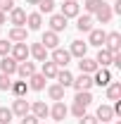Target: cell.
<instances>
[{
  "instance_id": "5b68a950",
  "label": "cell",
  "mask_w": 121,
  "mask_h": 124,
  "mask_svg": "<svg viewBox=\"0 0 121 124\" xmlns=\"http://www.w3.org/2000/svg\"><path fill=\"white\" fill-rule=\"evenodd\" d=\"M112 17H114V12H112V5L102 2V5L97 7V12H95V22H97V24H109V22H112Z\"/></svg>"
},
{
  "instance_id": "5bb4252c",
  "label": "cell",
  "mask_w": 121,
  "mask_h": 124,
  "mask_svg": "<svg viewBox=\"0 0 121 124\" xmlns=\"http://www.w3.org/2000/svg\"><path fill=\"white\" fill-rule=\"evenodd\" d=\"M17 64H19V62H17L14 57L5 55V57L0 60V74H7V77H12V74H17Z\"/></svg>"
},
{
  "instance_id": "8992f818",
  "label": "cell",
  "mask_w": 121,
  "mask_h": 124,
  "mask_svg": "<svg viewBox=\"0 0 121 124\" xmlns=\"http://www.w3.org/2000/svg\"><path fill=\"white\" fill-rule=\"evenodd\" d=\"M93 84H97V86H109L112 84V74H109V69L107 67H97V72H93Z\"/></svg>"
},
{
  "instance_id": "603a6c76",
  "label": "cell",
  "mask_w": 121,
  "mask_h": 124,
  "mask_svg": "<svg viewBox=\"0 0 121 124\" xmlns=\"http://www.w3.org/2000/svg\"><path fill=\"white\" fill-rule=\"evenodd\" d=\"M17 74H19V79L26 81L31 74H36V64L29 62V60H26V62H19V64H17Z\"/></svg>"
},
{
  "instance_id": "7402d4cb",
  "label": "cell",
  "mask_w": 121,
  "mask_h": 124,
  "mask_svg": "<svg viewBox=\"0 0 121 124\" xmlns=\"http://www.w3.org/2000/svg\"><path fill=\"white\" fill-rule=\"evenodd\" d=\"M93 15H78L76 17V29L81 31V33H88V31L93 29Z\"/></svg>"
},
{
  "instance_id": "9a60e30c",
  "label": "cell",
  "mask_w": 121,
  "mask_h": 124,
  "mask_svg": "<svg viewBox=\"0 0 121 124\" xmlns=\"http://www.w3.org/2000/svg\"><path fill=\"white\" fill-rule=\"evenodd\" d=\"M78 69H81V74H93V72H97V62H95V57H88V55L78 57Z\"/></svg>"
},
{
  "instance_id": "d6a6232c",
  "label": "cell",
  "mask_w": 121,
  "mask_h": 124,
  "mask_svg": "<svg viewBox=\"0 0 121 124\" xmlns=\"http://www.w3.org/2000/svg\"><path fill=\"white\" fill-rule=\"evenodd\" d=\"M102 2H105V0H83V7H86V12H88V15H95V12H97V7H100Z\"/></svg>"
},
{
  "instance_id": "836d02e7",
  "label": "cell",
  "mask_w": 121,
  "mask_h": 124,
  "mask_svg": "<svg viewBox=\"0 0 121 124\" xmlns=\"http://www.w3.org/2000/svg\"><path fill=\"white\" fill-rule=\"evenodd\" d=\"M12 117H14V115H12V110H10V108H0V124H10V122H12Z\"/></svg>"
},
{
  "instance_id": "d6986e66",
  "label": "cell",
  "mask_w": 121,
  "mask_h": 124,
  "mask_svg": "<svg viewBox=\"0 0 121 124\" xmlns=\"http://www.w3.org/2000/svg\"><path fill=\"white\" fill-rule=\"evenodd\" d=\"M29 31H40V26H43V15L40 12H31V15H26V24H24Z\"/></svg>"
},
{
  "instance_id": "6da1fadb",
  "label": "cell",
  "mask_w": 121,
  "mask_h": 124,
  "mask_svg": "<svg viewBox=\"0 0 121 124\" xmlns=\"http://www.w3.org/2000/svg\"><path fill=\"white\" fill-rule=\"evenodd\" d=\"M81 12V5H78V0H62V17H67V19H71V17H78Z\"/></svg>"
},
{
  "instance_id": "1f68e13d",
  "label": "cell",
  "mask_w": 121,
  "mask_h": 124,
  "mask_svg": "<svg viewBox=\"0 0 121 124\" xmlns=\"http://www.w3.org/2000/svg\"><path fill=\"white\" fill-rule=\"evenodd\" d=\"M55 10V0H38V12L40 15H52Z\"/></svg>"
},
{
  "instance_id": "ac0fdd59",
  "label": "cell",
  "mask_w": 121,
  "mask_h": 124,
  "mask_svg": "<svg viewBox=\"0 0 121 124\" xmlns=\"http://www.w3.org/2000/svg\"><path fill=\"white\" fill-rule=\"evenodd\" d=\"M40 43L47 48V50H55V48H60V33H55V31L47 29L43 33V38H40Z\"/></svg>"
},
{
  "instance_id": "b9f144b4",
  "label": "cell",
  "mask_w": 121,
  "mask_h": 124,
  "mask_svg": "<svg viewBox=\"0 0 121 124\" xmlns=\"http://www.w3.org/2000/svg\"><path fill=\"white\" fill-rule=\"evenodd\" d=\"M26 5H38V0H26Z\"/></svg>"
},
{
  "instance_id": "9c48e42d",
  "label": "cell",
  "mask_w": 121,
  "mask_h": 124,
  "mask_svg": "<svg viewBox=\"0 0 121 124\" xmlns=\"http://www.w3.org/2000/svg\"><path fill=\"white\" fill-rule=\"evenodd\" d=\"M31 115L36 117V119H45V117H50V108H47L43 100H33L31 103V110H29Z\"/></svg>"
},
{
  "instance_id": "3957f363",
  "label": "cell",
  "mask_w": 121,
  "mask_h": 124,
  "mask_svg": "<svg viewBox=\"0 0 121 124\" xmlns=\"http://www.w3.org/2000/svg\"><path fill=\"white\" fill-rule=\"evenodd\" d=\"M10 57H14L17 62H26L29 60V46H26V41H24V43H12Z\"/></svg>"
},
{
  "instance_id": "f1b7e54d",
  "label": "cell",
  "mask_w": 121,
  "mask_h": 124,
  "mask_svg": "<svg viewBox=\"0 0 121 124\" xmlns=\"http://www.w3.org/2000/svg\"><path fill=\"white\" fill-rule=\"evenodd\" d=\"M64 91H67V88H62L60 84H52V86H47V98L55 100V103H57V100H64Z\"/></svg>"
},
{
  "instance_id": "4dcf8cb0",
  "label": "cell",
  "mask_w": 121,
  "mask_h": 124,
  "mask_svg": "<svg viewBox=\"0 0 121 124\" xmlns=\"http://www.w3.org/2000/svg\"><path fill=\"white\" fill-rule=\"evenodd\" d=\"M74 103L86 105V108H88V105L93 103V93H90V91H78V93H76V98H74Z\"/></svg>"
},
{
  "instance_id": "7bdbcfd3",
  "label": "cell",
  "mask_w": 121,
  "mask_h": 124,
  "mask_svg": "<svg viewBox=\"0 0 121 124\" xmlns=\"http://www.w3.org/2000/svg\"><path fill=\"white\" fill-rule=\"evenodd\" d=\"M50 124H55V122H50Z\"/></svg>"
},
{
  "instance_id": "f35d334b",
  "label": "cell",
  "mask_w": 121,
  "mask_h": 124,
  "mask_svg": "<svg viewBox=\"0 0 121 124\" xmlns=\"http://www.w3.org/2000/svg\"><path fill=\"white\" fill-rule=\"evenodd\" d=\"M78 124H100V122L95 119V115H88V112H86V115L78 119Z\"/></svg>"
},
{
  "instance_id": "8d00e7d4",
  "label": "cell",
  "mask_w": 121,
  "mask_h": 124,
  "mask_svg": "<svg viewBox=\"0 0 121 124\" xmlns=\"http://www.w3.org/2000/svg\"><path fill=\"white\" fill-rule=\"evenodd\" d=\"M10 86H12V77L0 74V91H10Z\"/></svg>"
},
{
  "instance_id": "8fae6325",
  "label": "cell",
  "mask_w": 121,
  "mask_h": 124,
  "mask_svg": "<svg viewBox=\"0 0 121 124\" xmlns=\"http://www.w3.org/2000/svg\"><path fill=\"white\" fill-rule=\"evenodd\" d=\"M105 48L109 50V53H119V50H121V33H119V31H112V33H107V38H105Z\"/></svg>"
},
{
  "instance_id": "ab89813d",
  "label": "cell",
  "mask_w": 121,
  "mask_h": 124,
  "mask_svg": "<svg viewBox=\"0 0 121 124\" xmlns=\"http://www.w3.org/2000/svg\"><path fill=\"white\" fill-rule=\"evenodd\" d=\"M19 119H21V124H40V119H36V117H33V115H24V117H19Z\"/></svg>"
},
{
  "instance_id": "277c9868",
  "label": "cell",
  "mask_w": 121,
  "mask_h": 124,
  "mask_svg": "<svg viewBox=\"0 0 121 124\" xmlns=\"http://www.w3.org/2000/svg\"><path fill=\"white\" fill-rule=\"evenodd\" d=\"M26 38H29V29L26 26H12L7 31V41H12V43H24Z\"/></svg>"
},
{
  "instance_id": "60d3db41",
  "label": "cell",
  "mask_w": 121,
  "mask_h": 124,
  "mask_svg": "<svg viewBox=\"0 0 121 124\" xmlns=\"http://www.w3.org/2000/svg\"><path fill=\"white\" fill-rule=\"evenodd\" d=\"M5 22H7V15H5V12H0V26H2Z\"/></svg>"
},
{
  "instance_id": "f546056e",
  "label": "cell",
  "mask_w": 121,
  "mask_h": 124,
  "mask_svg": "<svg viewBox=\"0 0 121 124\" xmlns=\"http://www.w3.org/2000/svg\"><path fill=\"white\" fill-rule=\"evenodd\" d=\"M107 98L109 100H121V84L119 81H112L107 86Z\"/></svg>"
},
{
  "instance_id": "7a4b0ae2",
  "label": "cell",
  "mask_w": 121,
  "mask_h": 124,
  "mask_svg": "<svg viewBox=\"0 0 121 124\" xmlns=\"http://www.w3.org/2000/svg\"><path fill=\"white\" fill-rule=\"evenodd\" d=\"M50 60L55 62V64H57L60 69H64V67H67V64L71 62V55H69V50H64V48H55V50H52V57H50Z\"/></svg>"
},
{
  "instance_id": "2e32d148",
  "label": "cell",
  "mask_w": 121,
  "mask_h": 124,
  "mask_svg": "<svg viewBox=\"0 0 121 124\" xmlns=\"http://www.w3.org/2000/svg\"><path fill=\"white\" fill-rule=\"evenodd\" d=\"M114 117H116V115H114L112 105H100L97 112H95V119H97V122H102V124H109Z\"/></svg>"
},
{
  "instance_id": "ba28073f",
  "label": "cell",
  "mask_w": 121,
  "mask_h": 124,
  "mask_svg": "<svg viewBox=\"0 0 121 124\" xmlns=\"http://www.w3.org/2000/svg\"><path fill=\"white\" fill-rule=\"evenodd\" d=\"M105 38H107V31L105 29H90V31H88V46L102 48V46H105Z\"/></svg>"
},
{
  "instance_id": "484cf974",
  "label": "cell",
  "mask_w": 121,
  "mask_h": 124,
  "mask_svg": "<svg viewBox=\"0 0 121 124\" xmlns=\"http://www.w3.org/2000/svg\"><path fill=\"white\" fill-rule=\"evenodd\" d=\"M40 64H43V67H40V74H43L45 79H55V77H57L60 67H57L52 60H45V62H40Z\"/></svg>"
},
{
  "instance_id": "cb8c5ba5",
  "label": "cell",
  "mask_w": 121,
  "mask_h": 124,
  "mask_svg": "<svg viewBox=\"0 0 121 124\" xmlns=\"http://www.w3.org/2000/svg\"><path fill=\"white\" fill-rule=\"evenodd\" d=\"M55 81L60 84L62 88H69V86L74 84V74H71V72H69V69L64 67V69H60V72H57V77H55Z\"/></svg>"
},
{
  "instance_id": "30bf717a",
  "label": "cell",
  "mask_w": 121,
  "mask_h": 124,
  "mask_svg": "<svg viewBox=\"0 0 121 124\" xmlns=\"http://www.w3.org/2000/svg\"><path fill=\"white\" fill-rule=\"evenodd\" d=\"M10 24H12V26H24V24H26V10L14 5V7L10 10Z\"/></svg>"
},
{
  "instance_id": "ffe728a7",
  "label": "cell",
  "mask_w": 121,
  "mask_h": 124,
  "mask_svg": "<svg viewBox=\"0 0 121 124\" xmlns=\"http://www.w3.org/2000/svg\"><path fill=\"white\" fill-rule=\"evenodd\" d=\"M67 17L62 15H50V31H55V33H62V31H67Z\"/></svg>"
},
{
  "instance_id": "e575fe53",
  "label": "cell",
  "mask_w": 121,
  "mask_h": 124,
  "mask_svg": "<svg viewBox=\"0 0 121 124\" xmlns=\"http://www.w3.org/2000/svg\"><path fill=\"white\" fill-rule=\"evenodd\" d=\"M10 50H12V41H7V38H0V57L10 55Z\"/></svg>"
},
{
  "instance_id": "e0dca14e",
  "label": "cell",
  "mask_w": 121,
  "mask_h": 124,
  "mask_svg": "<svg viewBox=\"0 0 121 124\" xmlns=\"http://www.w3.org/2000/svg\"><path fill=\"white\" fill-rule=\"evenodd\" d=\"M71 86H74L76 93H78V91H90L95 84H93V77H90V74H81V77L74 79V84H71Z\"/></svg>"
},
{
  "instance_id": "7c38bea8",
  "label": "cell",
  "mask_w": 121,
  "mask_h": 124,
  "mask_svg": "<svg viewBox=\"0 0 121 124\" xmlns=\"http://www.w3.org/2000/svg\"><path fill=\"white\" fill-rule=\"evenodd\" d=\"M67 115H69V108L64 105V100H57V103H55V105L50 108V117L55 119V124H57V122H62V119H64Z\"/></svg>"
},
{
  "instance_id": "83f0119b",
  "label": "cell",
  "mask_w": 121,
  "mask_h": 124,
  "mask_svg": "<svg viewBox=\"0 0 121 124\" xmlns=\"http://www.w3.org/2000/svg\"><path fill=\"white\" fill-rule=\"evenodd\" d=\"M10 91L14 93V98H24V95H26V91H29V84H26L24 79H19V81H12Z\"/></svg>"
},
{
  "instance_id": "44dd1931",
  "label": "cell",
  "mask_w": 121,
  "mask_h": 124,
  "mask_svg": "<svg viewBox=\"0 0 121 124\" xmlns=\"http://www.w3.org/2000/svg\"><path fill=\"white\" fill-rule=\"evenodd\" d=\"M45 81H47V79L43 77L40 72H36V74H31V77L26 79V84H29L31 91H43V88H45Z\"/></svg>"
},
{
  "instance_id": "52a82bcc",
  "label": "cell",
  "mask_w": 121,
  "mask_h": 124,
  "mask_svg": "<svg viewBox=\"0 0 121 124\" xmlns=\"http://www.w3.org/2000/svg\"><path fill=\"white\" fill-rule=\"evenodd\" d=\"M12 115H17V117H24V115H29V110H31V103L26 100V98H14L12 100Z\"/></svg>"
},
{
  "instance_id": "4316f807",
  "label": "cell",
  "mask_w": 121,
  "mask_h": 124,
  "mask_svg": "<svg viewBox=\"0 0 121 124\" xmlns=\"http://www.w3.org/2000/svg\"><path fill=\"white\" fill-rule=\"evenodd\" d=\"M112 55H114V53H109V50L102 46L100 50H97V57H95L97 67H109V64H112Z\"/></svg>"
},
{
  "instance_id": "d4e9b609",
  "label": "cell",
  "mask_w": 121,
  "mask_h": 124,
  "mask_svg": "<svg viewBox=\"0 0 121 124\" xmlns=\"http://www.w3.org/2000/svg\"><path fill=\"white\" fill-rule=\"evenodd\" d=\"M86 53H88V43L86 41H71V48H69L71 57H83Z\"/></svg>"
},
{
  "instance_id": "74e56055",
  "label": "cell",
  "mask_w": 121,
  "mask_h": 124,
  "mask_svg": "<svg viewBox=\"0 0 121 124\" xmlns=\"http://www.w3.org/2000/svg\"><path fill=\"white\" fill-rule=\"evenodd\" d=\"M12 7H14V0H0V12H5V15H7Z\"/></svg>"
},
{
  "instance_id": "4fadbf2b",
  "label": "cell",
  "mask_w": 121,
  "mask_h": 124,
  "mask_svg": "<svg viewBox=\"0 0 121 124\" xmlns=\"http://www.w3.org/2000/svg\"><path fill=\"white\" fill-rule=\"evenodd\" d=\"M29 55L36 62H45L47 60V48L43 46V43H31L29 46Z\"/></svg>"
},
{
  "instance_id": "d590c367",
  "label": "cell",
  "mask_w": 121,
  "mask_h": 124,
  "mask_svg": "<svg viewBox=\"0 0 121 124\" xmlns=\"http://www.w3.org/2000/svg\"><path fill=\"white\" fill-rule=\"evenodd\" d=\"M71 115H74L76 119H81V117L86 115V105H78V103H74V105H71Z\"/></svg>"
}]
</instances>
